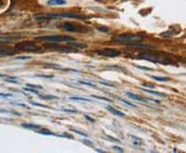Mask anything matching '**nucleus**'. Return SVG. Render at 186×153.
Returning a JSON list of instances; mask_svg holds the SVG:
<instances>
[{"label":"nucleus","mask_w":186,"mask_h":153,"mask_svg":"<svg viewBox=\"0 0 186 153\" xmlns=\"http://www.w3.org/2000/svg\"><path fill=\"white\" fill-rule=\"evenodd\" d=\"M138 59L147 60L149 62H153V63H160V64H175L174 60L170 55L166 53L161 52H147L142 53L141 55L136 57Z\"/></svg>","instance_id":"1"},{"label":"nucleus","mask_w":186,"mask_h":153,"mask_svg":"<svg viewBox=\"0 0 186 153\" xmlns=\"http://www.w3.org/2000/svg\"><path fill=\"white\" fill-rule=\"evenodd\" d=\"M60 18H67V19H76V20H87L88 17L81 14L72 12H61V14H45V15H35L34 19L36 21H52Z\"/></svg>","instance_id":"2"},{"label":"nucleus","mask_w":186,"mask_h":153,"mask_svg":"<svg viewBox=\"0 0 186 153\" xmlns=\"http://www.w3.org/2000/svg\"><path fill=\"white\" fill-rule=\"evenodd\" d=\"M144 40V36L140 34H122L117 35L112 38L115 42H122V44H134V42H140Z\"/></svg>","instance_id":"3"},{"label":"nucleus","mask_w":186,"mask_h":153,"mask_svg":"<svg viewBox=\"0 0 186 153\" xmlns=\"http://www.w3.org/2000/svg\"><path fill=\"white\" fill-rule=\"evenodd\" d=\"M16 49L22 52H31V53H42L44 51L42 47L33 42H23L16 44Z\"/></svg>","instance_id":"4"},{"label":"nucleus","mask_w":186,"mask_h":153,"mask_svg":"<svg viewBox=\"0 0 186 153\" xmlns=\"http://www.w3.org/2000/svg\"><path fill=\"white\" fill-rule=\"evenodd\" d=\"M35 40L49 42H68L76 40L72 36H68V35H44V36H36Z\"/></svg>","instance_id":"5"},{"label":"nucleus","mask_w":186,"mask_h":153,"mask_svg":"<svg viewBox=\"0 0 186 153\" xmlns=\"http://www.w3.org/2000/svg\"><path fill=\"white\" fill-rule=\"evenodd\" d=\"M59 27L62 29L66 30L68 32H76V33H86L90 31V28L86 27V26H82V25L76 24V23L72 22H64L59 25Z\"/></svg>","instance_id":"6"},{"label":"nucleus","mask_w":186,"mask_h":153,"mask_svg":"<svg viewBox=\"0 0 186 153\" xmlns=\"http://www.w3.org/2000/svg\"><path fill=\"white\" fill-rule=\"evenodd\" d=\"M46 48H47V49H50V50H53V51H57V52L66 53V54L78 52L77 49L70 47L68 44H65V46H63V44H47Z\"/></svg>","instance_id":"7"},{"label":"nucleus","mask_w":186,"mask_h":153,"mask_svg":"<svg viewBox=\"0 0 186 153\" xmlns=\"http://www.w3.org/2000/svg\"><path fill=\"white\" fill-rule=\"evenodd\" d=\"M96 54L102 55V56H107V57H119V56H121V52H120V51L115 50V49H112V48L97 50Z\"/></svg>","instance_id":"8"},{"label":"nucleus","mask_w":186,"mask_h":153,"mask_svg":"<svg viewBox=\"0 0 186 153\" xmlns=\"http://www.w3.org/2000/svg\"><path fill=\"white\" fill-rule=\"evenodd\" d=\"M129 48H134V49H145V50H153L155 49L154 46L151 44H139V42H134V44H127Z\"/></svg>","instance_id":"9"},{"label":"nucleus","mask_w":186,"mask_h":153,"mask_svg":"<svg viewBox=\"0 0 186 153\" xmlns=\"http://www.w3.org/2000/svg\"><path fill=\"white\" fill-rule=\"evenodd\" d=\"M47 4L50 6H62V5L66 4V1L65 0H49Z\"/></svg>","instance_id":"10"},{"label":"nucleus","mask_w":186,"mask_h":153,"mask_svg":"<svg viewBox=\"0 0 186 153\" xmlns=\"http://www.w3.org/2000/svg\"><path fill=\"white\" fill-rule=\"evenodd\" d=\"M106 108H107V110H109V111L111 112L112 114H114V115H116V116H118V117H125V114L122 113V112H120V111H118V110L115 109V108H113V107L107 106Z\"/></svg>","instance_id":"11"},{"label":"nucleus","mask_w":186,"mask_h":153,"mask_svg":"<svg viewBox=\"0 0 186 153\" xmlns=\"http://www.w3.org/2000/svg\"><path fill=\"white\" fill-rule=\"evenodd\" d=\"M68 46H70V47L74 48V49L77 50H82V49H86L87 48V44H78V42H74V40H72V42H68Z\"/></svg>","instance_id":"12"},{"label":"nucleus","mask_w":186,"mask_h":153,"mask_svg":"<svg viewBox=\"0 0 186 153\" xmlns=\"http://www.w3.org/2000/svg\"><path fill=\"white\" fill-rule=\"evenodd\" d=\"M142 90H144L145 92H148V93H150V94H153V95H157V96H164V97L166 96V93L154 91V90H151V89H149V88H142Z\"/></svg>","instance_id":"13"},{"label":"nucleus","mask_w":186,"mask_h":153,"mask_svg":"<svg viewBox=\"0 0 186 153\" xmlns=\"http://www.w3.org/2000/svg\"><path fill=\"white\" fill-rule=\"evenodd\" d=\"M127 96L129 97V98L131 99H134V100H140V101H145L146 99L144 98V97L140 96V95H136V94H134V93H130V92H127Z\"/></svg>","instance_id":"14"},{"label":"nucleus","mask_w":186,"mask_h":153,"mask_svg":"<svg viewBox=\"0 0 186 153\" xmlns=\"http://www.w3.org/2000/svg\"><path fill=\"white\" fill-rule=\"evenodd\" d=\"M150 78H152V80H154V81H158V82H169V81H171V79H170V78H168V76H150Z\"/></svg>","instance_id":"15"},{"label":"nucleus","mask_w":186,"mask_h":153,"mask_svg":"<svg viewBox=\"0 0 186 153\" xmlns=\"http://www.w3.org/2000/svg\"><path fill=\"white\" fill-rule=\"evenodd\" d=\"M36 131H37V133H42V135H46V136H57V135H55L53 131L49 130V129H47V128H40V129H38V130H36Z\"/></svg>","instance_id":"16"},{"label":"nucleus","mask_w":186,"mask_h":153,"mask_svg":"<svg viewBox=\"0 0 186 153\" xmlns=\"http://www.w3.org/2000/svg\"><path fill=\"white\" fill-rule=\"evenodd\" d=\"M16 52L14 50H10V49H5V50H0V55L2 56H8V55H15Z\"/></svg>","instance_id":"17"},{"label":"nucleus","mask_w":186,"mask_h":153,"mask_svg":"<svg viewBox=\"0 0 186 153\" xmlns=\"http://www.w3.org/2000/svg\"><path fill=\"white\" fill-rule=\"evenodd\" d=\"M23 127H25V128H28V129H34V130H38V129H40L42 127L38 125H34V124H27V123H24L22 124Z\"/></svg>","instance_id":"18"},{"label":"nucleus","mask_w":186,"mask_h":153,"mask_svg":"<svg viewBox=\"0 0 186 153\" xmlns=\"http://www.w3.org/2000/svg\"><path fill=\"white\" fill-rule=\"evenodd\" d=\"M69 99H72V100H82V101H87V102H92L91 99L86 98V97H77V96H72V97H69Z\"/></svg>","instance_id":"19"},{"label":"nucleus","mask_w":186,"mask_h":153,"mask_svg":"<svg viewBox=\"0 0 186 153\" xmlns=\"http://www.w3.org/2000/svg\"><path fill=\"white\" fill-rule=\"evenodd\" d=\"M78 83L81 85H86V86H89V87H92V88H96V86H95L94 84H92V83H90V82H85V81H78Z\"/></svg>","instance_id":"20"},{"label":"nucleus","mask_w":186,"mask_h":153,"mask_svg":"<svg viewBox=\"0 0 186 153\" xmlns=\"http://www.w3.org/2000/svg\"><path fill=\"white\" fill-rule=\"evenodd\" d=\"M120 100H121V101H122V102H123V104L127 105V106H129V107H131V108H136V105L131 104V102H129V101L125 100V99H120Z\"/></svg>","instance_id":"21"},{"label":"nucleus","mask_w":186,"mask_h":153,"mask_svg":"<svg viewBox=\"0 0 186 153\" xmlns=\"http://www.w3.org/2000/svg\"><path fill=\"white\" fill-rule=\"evenodd\" d=\"M136 68H141L143 70H149V72H151V70H154V69L150 68V67H146V66H141V65H136Z\"/></svg>","instance_id":"22"},{"label":"nucleus","mask_w":186,"mask_h":153,"mask_svg":"<svg viewBox=\"0 0 186 153\" xmlns=\"http://www.w3.org/2000/svg\"><path fill=\"white\" fill-rule=\"evenodd\" d=\"M102 85H104V86H108V87H116L115 84H112V83H108V82H99Z\"/></svg>","instance_id":"23"},{"label":"nucleus","mask_w":186,"mask_h":153,"mask_svg":"<svg viewBox=\"0 0 186 153\" xmlns=\"http://www.w3.org/2000/svg\"><path fill=\"white\" fill-rule=\"evenodd\" d=\"M93 97H95V98L97 99H102V100H104V101H108V102H111V99L107 98V97H102V96H95V95H93Z\"/></svg>","instance_id":"24"},{"label":"nucleus","mask_w":186,"mask_h":153,"mask_svg":"<svg viewBox=\"0 0 186 153\" xmlns=\"http://www.w3.org/2000/svg\"><path fill=\"white\" fill-rule=\"evenodd\" d=\"M74 133H78V135H81L82 137H84V138H88V136H87L86 133H82V131H80V130H77V129H74Z\"/></svg>","instance_id":"25"},{"label":"nucleus","mask_w":186,"mask_h":153,"mask_svg":"<svg viewBox=\"0 0 186 153\" xmlns=\"http://www.w3.org/2000/svg\"><path fill=\"white\" fill-rule=\"evenodd\" d=\"M27 87H29V88H35V89H42V86H37V85H32V84H27L26 85Z\"/></svg>","instance_id":"26"},{"label":"nucleus","mask_w":186,"mask_h":153,"mask_svg":"<svg viewBox=\"0 0 186 153\" xmlns=\"http://www.w3.org/2000/svg\"><path fill=\"white\" fill-rule=\"evenodd\" d=\"M14 95L12 94H10V93H0V97H12Z\"/></svg>","instance_id":"27"},{"label":"nucleus","mask_w":186,"mask_h":153,"mask_svg":"<svg viewBox=\"0 0 186 153\" xmlns=\"http://www.w3.org/2000/svg\"><path fill=\"white\" fill-rule=\"evenodd\" d=\"M17 59H21V60L31 59V56H19V57H17Z\"/></svg>","instance_id":"28"},{"label":"nucleus","mask_w":186,"mask_h":153,"mask_svg":"<svg viewBox=\"0 0 186 153\" xmlns=\"http://www.w3.org/2000/svg\"><path fill=\"white\" fill-rule=\"evenodd\" d=\"M84 117H85V118H86L88 121H90V122H92V123H94V122H95V120H94V119L92 118V117L88 116V115H84Z\"/></svg>","instance_id":"29"},{"label":"nucleus","mask_w":186,"mask_h":153,"mask_svg":"<svg viewBox=\"0 0 186 153\" xmlns=\"http://www.w3.org/2000/svg\"><path fill=\"white\" fill-rule=\"evenodd\" d=\"M97 29H98L99 31H104V32H109V30H110L109 28H107V27H106V28H104V27H99V28H97Z\"/></svg>","instance_id":"30"},{"label":"nucleus","mask_w":186,"mask_h":153,"mask_svg":"<svg viewBox=\"0 0 186 153\" xmlns=\"http://www.w3.org/2000/svg\"><path fill=\"white\" fill-rule=\"evenodd\" d=\"M113 149H114V150H117V151H120V152H124L123 149L118 147V146H113Z\"/></svg>","instance_id":"31"},{"label":"nucleus","mask_w":186,"mask_h":153,"mask_svg":"<svg viewBox=\"0 0 186 153\" xmlns=\"http://www.w3.org/2000/svg\"><path fill=\"white\" fill-rule=\"evenodd\" d=\"M143 86H145V87H147V88H149V89H153V88H155V85H151V84H144Z\"/></svg>","instance_id":"32"},{"label":"nucleus","mask_w":186,"mask_h":153,"mask_svg":"<svg viewBox=\"0 0 186 153\" xmlns=\"http://www.w3.org/2000/svg\"><path fill=\"white\" fill-rule=\"evenodd\" d=\"M83 142H84V143H86V145H89V146H92V144H93L91 141H88V140H84Z\"/></svg>","instance_id":"33"},{"label":"nucleus","mask_w":186,"mask_h":153,"mask_svg":"<svg viewBox=\"0 0 186 153\" xmlns=\"http://www.w3.org/2000/svg\"><path fill=\"white\" fill-rule=\"evenodd\" d=\"M96 151H97V152H104V151L100 150V149H96Z\"/></svg>","instance_id":"34"},{"label":"nucleus","mask_w":186,"mask_h":153,"mask_svg":"<svg viewBox=\"0 0 186 153\" xmlns=\"http://www.w3.org/2000/svg\"><path fill=\"white\" fill-rule=\"evenodd\" d=\"M2 76H4V74H0V78H2Z\"/></svg>","instance_id":"35"}]
</instances>
